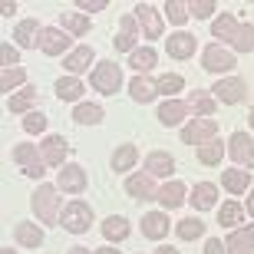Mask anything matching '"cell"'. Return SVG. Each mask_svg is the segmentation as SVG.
<instances>
[{"instance_id": "cell-1", "label": "cell", "mask_w": 254, "mask_h": 254, "mask_svg": "<svg viewBox=\"0 0 254 254\" xmlns=\"http://www.w3.org/2000/svg\"><path fill=\"white\" fill-rule=\"evenodd\" d=\"M30 205H33V211H37V218L43 225H57L63 218V211H60L63 198H60V189H53V185H40L33 191V198H30Z\"/></svg>"}, {"instance_id": "cell-2", "label": "cell", "mask_w": 254, "mask_h": 254, "mask_svg": "<svg viewBox=\"0 0 254 254\" xmlns=\"http://www.w3.org/2000/svg\"><path fill=\"white\" fill-rule=\"evenodd\" d=\"M89 83H93L96 93H106V96H116L119 93V86H123V69L113 63V60H99L89 76Z\"/></svg>"}, {"instance_id": "cell-3", "label": "cell", "mask_w": 254, "mask_h": 254, "mask_svg": "<svg viewBox=\"0 0 254 254\" xmlns=\"http://www.w3.org/2000/svg\"><path fill=\"white\" fill-rule=\"evenodd\" d=\"M60 221H63V228L69 235H83V231H89V225H93V205L73 198V201L63 208V218H60Z\"/></svg>"}, {"instance_id": "cell-4", "label": "cell", "mask_w": 254, "mask_h": 254, "mask_svg": "<svg viewBox=\"0 0 254 254\" xmlns=\"http://www.w3.org/2000/svg\"><path fill=\"white\" fill-rule=\"evenodd\" d=\"M201 69H208V73H231L235 69V53L225 50L221 43H208L205 53H201Z\"/></svg>"}, {"instance_id": "cell-5", "label": "cell", "mask_w": 254, "mask_h": 254, "mask_svg": "<svg viewBox=\"0 0 254 254\" xmlns=\"http://www.w3.org/2000/svg\"><path fill=\"white\" fill-rule=\"evenodd\" d=\"M218 135V123L215 119H189L182 126V142L185 145H205Z\"/></svg>"}, {"instance_id": "cell-6", "label": "cell", "mask_w": 254, "mask_h": 254, "mask_svg": "<svg viewBox=\"0 0 254 254\" xmlns=\"http://www.w3.org/2000/svg\"><path fill=\"white\" fill-rule=\"evenodd\" d=\"M69 47H73V37H69L63 27H43V33H40V50H43L47 57H63ZM69 53H73V50H69Z\"/></svg>"}, {"instance_id": "cell-7", "label": "cell", "mask_w": 254, "mask_h": 254, "mask_svg": "<svg viewBox=\"0 0 254 254\" xmlns=\"http://www.w3.org/2000/svg\"><path fill=\"white\" fill-rule=\"evenodd\" d=\"M211 93H215L218 103H228V106H235L245 99L248 93V83L241 79V76H225V79H218L215 86H211Z\"/></svg>"}, {"instance_id": "cell-8", "label": "cell", "mask_w": 254, "mask_h": 254, "mask_svg": "<svg viewBox=\"0 0 254 254\" xmlns=\"http://www.w3.org/2000/svg\"><path fill=\"white\" fill-rule=\"evenodd\" d=\"M86 185H89V175H86L83 165H63L57 175V189L60 191H69V195H79V191H86Z\"/></svg>"}, {"instance_id": "cell-9", "label": "cell", "mask_w": 254, "mask_h": 254, "mask_svg": "<svg viewBox=\"0 0 254 254\" xmlns=\"http://www.w3.org/2000/svg\"><path fill=\"white\" fill-rule=\"evenodd\" d=\"M228 155L238 162V169H251L254 162V142L248 132H235L231 139H228Z\"/></svg>"}, {"instance_id": "cell-10", "label": "cell", "mask_w": 254, "mask_h": 254, "mask_svg": "<svg viewBox=\"0 0 254 254\" xmlns=\"http://www.w3.org/2000/svg\"><path fill=\"white\" fill-rule=\"evenodd\" d=\"M135 20H139V27L145 30V40H159L162 30H165V20H162V13L152 3H139L135 7Z\"/></svg>"}, {"instance_id": "cell-11", "label": "cell", "mask_w": 254, "mask_h": 254, "mask_svg": "<svg viewBox=\"0 0 254 254\" xmlns=\"http://www.w3.org/2000/svg\"><path fill=\"white\" fill-rule=\"evenodd\" d=\"M40 155H43V162L50 169H63V159L69 155V145H66L63 135H47L43 145H40Z\"/></svg>"}, {"instance_id": "cell-12", "label": "cell", "mask_w": 254, "mask_h": 254, "mask_svg": "<svg viewBox=\"0 0 254 254\" xmlns=\"http://www.w3.org/2000/svg\"><path fill=\"white\" fill-rule=\"evenodd\" d=\"M135 23H139V20L129 17V13L119 20V37L113 40V47L119 50V53H135V50H139L135 43H139L142 37H139V30H135Z\"/></svg>"}, {"instance_id": "cell-13", "label": "cell", "mask_w": 254, "mask_h": 254, "mask_svg": "<svg viewBox=\"0 0 254 254\" xmlns=\"http://www.w3.org/2000/svg\"><path fill=\"white\" fill-rule=\"evenodd\" d=\"M195 47H198V40L191 37V33H185V30H179V33H172V37L165 40V50H169V57H175V60L195 57Z\"/></svg>"}, {"instance_id": "cell-14", "label": "cell", "mask_w": 254, "mask_h": 254, "mask_svg": "<svg viewBox=\"0 0 254 254\" xmlns=\"http://www.w3.org/2000/svg\"><path fill=\"white\" fill-rule=\"evenodd\" d=\"M189 103L185 99H165V103L159 106V123L162 126H182L185 119H189Z\"/></svg>"}, {"instance_id": "cell-15", "label": "cell", "mask_w": 254, "mask_h": 254, "mask_svg": "<svg viewBox=\"0 0 254 254\" xmlns=\"http://www.w3.org/2000/svg\"><path fill=\"white\" fill-rule=\"evenodd\" d=\"M189 201H191L195 211H211L215 201H218V185H215V182H198L195 189H191Z\"/></svg>"}, {"instance_id": "cell-16", "label": "cell", "mask_w": 254, "mask_h": 254, "mask_svg": "<svg viewBox=\"0 0 254 254\" xmlns=\"http://www.w3.org/2000/svg\"><path fill=\"white\" fill-rule=\"evenodd\" d=\"M169 215L165 211H149V215H142V235L152 238V241H162V238L169 235Z\"/></svg>"}, {"instance_id": "cell-17", "label": "cell", "mask_w": 254, "mask_h": 254, "mask_svg": "<svg viewBox=\"0 0 254 254\" xmlns=\"http://www.w3.org/2000/svg\"><path fill=\"white\" fill-rule=\"evenodd\" d=\"M126 191H129L132 198H142V201H152V198H159L155 179H152L149 172H145V175H132V179L126 182Z\"/></svg>"}, {"instance_id": "cell-18", "label": "cell", "mask_w": 254, "mask_h": 254, "mask_svg": "<svg viewBox=\"0 0 254 254\" xmlns=\"http://www.w3.org/2000/svg\"><path fill=\"white\" fill-rule=\"evenodd\" d=\"M145 172H149L152 179H169L172 172H175V159H172L169 152H149L145 155Z\"/></svg>"}, {"instance_id": "cell-19", "label": "cell", "mask_w": 254, "mask_h": 254, "mask_svg": "<svg viewBox=\"0 0 254 254\" xmlns=\"http://www.w3.org/2000/svg\"><path fill=\"white\" fill-rule=\"evenodd\" d=\"M93 60H96V50L83 43V47H76L73 53H66V57H63V66L69 69V76H76V73H83V69H89V63H93Z\"/></svg>"}, {"instance_id": "cell-20", "label": "cell", "mask_w": 254, "mask_h": 254, "mask_svg": "<svg viewBox=\"0 0 254 254\" xmlns=\"http://www.w3.org/2000/svg\"><path fill=\"white\" fill-rule=\"evenodd\" d=\"M225 248H228V254H251L254 251V225L231 231L228 241H225Z\"/></svg>"}, {"instance_id": "cell-21", "label": "cell", "mask_w": 254, "mask_h": 254, "mask_svg": "<svg viewBox=\"0 0 254 254\" xmlns=\"http://www.w3.org/2000/svg\"><path fill=\"white\" fill-rule=\"evenodd\" d=\"M218 225L238 231V228L245 225V205L241 201H225V205L218 208Z\"/></svg>"}, {"instance_id": "cell-22", "label": "cell", "mask_w": 254, "mask_h": 254, "mask_svg": "<svg viewBox=\"0 0 254 254\" xmlns=\"http://www.w3.org/2000/svg\"><path fill=\"white\" fill-rule=\"evenodd\" d=\"M155 201H159L165 211L179 208L182 201H189V198H185V185H182V182H165V185L159 189V198H155Z\"/></svg>"}, {"instance_id": "cell-23", "label": "cell", "mask_w": 254, "mask_h": 254, "mask_svg": "<svg viewBox=\"0 0 254 254\" xmlns=\"http://www.w3.org/2000/svg\"><path fill=\"white\" fill-rule=\"evenodd\" d=\"M248 182H251V169H228V172H221V185H225L231 195H245Z\"/></svg>"}, {"instance_id": "cell-24", "label": "cell", "mask_w": 254, "mask_h": 254, "mask_svg": "<svg viewBox=\"0 0 254 254\" xmlns=\"http://www.w3.org/2000/svg\"><path fill=\"white\" fill-rule=\"evenodd\" d=\"M189 109L195 116H201V119H211V113H215V106H218V99L215 96H208L205 89H195V93H189Z\"/></svg>"}, {"instance_id": "cell-25", "label": "cell", "mask_w": 254, "mask_h": 254, "mask_svg": "<svg viewBox=\"0 0 254 254\" xmlns=\"http://www.w3.org/2000/svg\"><path fill=\"white\" fill-rule=\"evenodd\" d=\"M129 93L135 103H152L155 96H159V89H155V79H145V76H132L129 79Z\"/></svg>"}, {"instance_id": "cell-26", "label": "cell", "mask_w": 254, "mask_h": 254, "mask_svg": "<svg viewBox=\"0 0 254 254\" xmlns=\"http://www.w3.org/2000/svg\"><path fill=\"white\" fill-rule=\"evenodd\" d=\"M40 33H43V27H40L37 20H20L17 30H13V40H17L20 47H37Z\"/></svg>"}, {"instance_id": "cell-27", "label": "cell", "mask_w": 254, "mask_h": 254, "mask_svg": "<svg viewBox=\"0 0 254 254\" xmlns=\"http://www.w3.org/2000/svg\"><path fill=\"white\" fill-rule=\"evenodd\" d=\"M13 238H17V245H23V248H40L43 245V231H40L37 225H30V221H17Z\"/></svg>"}, {"instance_id": "cell-28", "label": "cell", "mask_w": 254, "mask_h": 254, "mask_svg": "<svg viewBox=\"0 0 254 254\" xmlns=\"http://www.w3.org/2000/svg\"><path fill=\"white\" fill-rule=\"evenodd\" d=\"M135 162H139V149L126 142V145H119V149L113 152V159H109V165H113V172H129L132 165H135Z\"/></svg>"}, {"instance_id": "cell-29", "label": "cell", "mask_w": 254, "mask_h": 254, "mask_svg": "<svg viewBox=\"0 0 254 254\" xmlns=\"http://www.w3.org/2000/svg\"><path fill=\"white\" fill-rule=\"evenodd\" d=\"M60 27L69 33V37H86L89 33V17H83V13H60Z\"/></svg>"}, {"instance_id": "cell-30", "label": "cell", "mask_w": 254, "mask_h": 254, "mask_svg": "<svg viewBox=\"0 0 254 254\" xmlns=\"http://www.w3.org/2000/svg\"><path fill=\"white\" fill-rule=\"evenodd\" d=\"M83 93L86 89H83V83H79L76 76H60L57 79V96L63 99V103H76Z\"/></svg>"}, {"instance_id": "cell-31", "label": "cell", "mask_w": 254, "mask_h": 254, "mask_svg": "<svg viewBox=\"0 0 254 254\" xmlns=\"http://www.w3.org/2000/svg\"><path fill=\"white\" fill-rule=\"evenodd\" d=\"M103 235H106V241H126L129 238V221L123 215H109L103 221Z\"/></svg>"}, {"instance_id": "cell-32", "label": "cell", "mask_w": 254, "mask_h": 254, "mask_svg": "<svg viewBox=\"0 0 254 254\" xmlns=\"http://www.w3.org/2000/svg\"><path fill=\"white\" fill-rule=\"evenodd\" d=\"M225 142L221 139H211L205 142V145H198V162L201 165H221V155H225Z\"/></svg>"}, {"instance_id": "cell-33", "label": "cell", "mask_w": 254, "mask_h": 254, "mask_svg": "<svg viewBox=\"0 0 254 254\" xmlns=\"http://www.w3.org/2000/svg\"><path fill=\"white\" fill-rule=\"evenodd\" d=\"M155 60H159V57H155V50H152V47H139L135 53H129V66H132L139 76L149 73L152 66H155Z\"/></svg>"}, {"instance_id": "cell-34", "label": "cell", "mask_w": 254, "mask_h": 254, "mask_svg": "<svg viewBox=\"0 0 254 254\" xmlns=\"http://www.w3.org/2000/svg\"><path fill=\"white\" fill-rule=\"evenodd\" d=\"M228 43H231L238 53H251L254 50V23H238L235 37L228 40Z\"/></svg>"}, {"instance_id": "cell-35", "label": "cell", "mask_w": 254, "mask_h": 254, "mask_svg": "<svg viewBox=\"0 0 254 254\" xmlns=\"http://www.w3.org/2000/svg\"><path fill=\"white\" fill-rule=\"evenodd\" d=\"M175 235L182 238V241H195V238H201L205 235V221H201V218H182L179 225H175Z\"/></svg>"}, {"instance_id": "cell-36", "label": "cell", "mask_w": 254, "mask_h": 254, "mask_svg": "<svg viewBox=\"0 0 254 254\" xmlns=\"http://www.w3.org/2000/svg\"><path fill=\"white\" fill-rule=\"evenodd\" d=\"M73 119L79 126H96V123H103V106H96V103H79L73 109Z\"/></svg>"}, {"instance_id": "cell-37", "label": "cell", "mask_w": 254, "mask_h": 254, "mask_svg": "<svg viewBox=\"0 0 254 254\" xmlns=\"http://www.w3.org/2000/svg\"><path fill=\"white\" fill-rule=\"evenodd\" d=\"M155 89H159L162 96L175 99V93H182V89H185V79H182L179 73H162L159 79H155Z\"/></svg>"}, {"instance_id": "cell-38", "label": "cell", "mask_w": 254, "mask_h": 254, "mask_svg": "<svg viewBox=\"0 0 254 254\" xmlns=\"http://www.w3.org/2000/svg\"><path fill=\"white\" fill-rule=\"evenodd\" d=\"M13 162H17L20 169H30V165L43 162V155L37 152V145H27V142H20V145H13Z\"/></svg>"}, {"instance_id": "cell-39", "label": "cell", "mask_w": 254, "mask_h": 254, "mask_svg": "<svg viewBox=\"0 0 254 254\" xmlns=\"http://www.w3.org/2000/svg\"><path fill=\"white\" fill-rule=\"evenodd\" d=\"M33 99H37V89H33V86H27L20 96H10V99H7V109H10V113H27L30 116Z\"/></svg>"}, {"instance_id": "cell-40", "label": "cell", "mask_w": 254, "mask_h": 254, "mask_svg": "<svg viewBox=\"0 0 254 254\" xmlns=\"http://www.w3.org/2000/svg\"><path fill=\"white\" fill-rule=\"evenodd\" d=\"M235 30H238L235 13H221V17L211 23V33H215L218 40H231V37H235Z\"/></svg>"}, {"instance_id": "cell-41", "label": "cell", "mask_w": 254, "mask_h": 254, "mask_svg": "<svg viewBox=\"0 0 254 254\" xmlns=\"http://www.w3.org/2000/svg\"><path fill=\"white\" fill-rule=\"evenodd\" d=\"M165 17H169V23L182 27V23L191 17V7H189V3H182V0H169V3H165Z\"/></svg>"}, {"instance_id": "cell-42", "label": "cell", "mask_w": 254, "mask_h": 254, "mask_svg": "<svg viewBox=\"0 0 254 254\" xmlns=\"http://www.w3.org/2000/svg\"><path fill=\"white\" fill-rule=\"evenodd\" d=\"M23 79H27V69H23V66L3 69V73H0V89H3V93H10V89H13V86H20Z\"/></svg>"}, {"instance_id": "cell-43", "label": "cell", "mask_w": 254, "mask_h": 254, "mask_svg": "<svg viewBox=\"0 0 254 254\" xmlns=\"http://www.w3.org/2000/svg\"><path fill=\"white\" fill-rule=\"evenodd\" d=\"M189 7H191V17H195V20H208V17H211V13L218 10L211 0H191Z\"/></svg>"}, {"instance_id": "cell-44", "label": "cell", "mask_w": 254, "mask_h": 254, "mask_svg": "<svg viewBox=\"0 0 254 254\" xmlns=\"http://www.w3.org/2000/svg\"><path fill=\"white\" fill-rule=\"evenodd\" d=\"M43 129H47V116L43 113L33 109L30 116H23V132H43Z\"/></svg>"}, {"instance_id": "cell-45", "label": "cell", "mask_w": 254, "mask_h": 254, "mask_svg": "<svg viewBox=\"0 0 254 254\" xmlns=\"http://www.w3.org/2000/svg\"><path fill=\"white\" fill-rule=\"evenodd\" d=\"M0 57H3V69H13V66H20V53L10 43H3L0 47Z\"/></svg>"}, {"instance_id": "cell-46", "label": "cell", "mask_w": 254, "mask_h": 254, "mask_svg": "<svg viewBox=\"0 0 254 254\" xmlns=\"http://www.w3.org/2000/svg\"><path fill=\"white\" fill-rule=\"evenodd\" d=\"M205 254H228V248H225L221 238H208L205 241Z\"/></svg>"}, {"instance_id": "cell-47", "label": "cell", "mask_w": 254, "mask_h": 254, "mask_svg": "<svg viewBox=\"0 0 254 254\" xmlns=\"http://www.w3.org/2000/svg\"><path fill=\"white\" fill-rule=\"evenodd\" d=\"M23 175H27V179H43V175H47V162H37V165L23 169Z\"/></svg>"}, {"instance_id": "cell-48", "label": "cell", "mask_w": 254, "mask_h": 254, "mask_svg": "<svg viewBox=\"0 0 254 254\" xmlns=\"http://www.w3.org/2000/svg\"><path fill=\"white\" fill-rule=\"evenodd\" d=\"M109 7V0H83L79 3V10H106Z\"/></svg>"}, {"instance_id": "cell-49", "label": "cell", "mask_w": 254, "mask_h": 254, "mask_svg": "<svg viewBox=\"0 0 254 254\" xmlns=\"http://www.w3.org/2000/svg\"><path fill=\"white\" fill-rule=\"evenodd\" d=\"M0 10H3V17H10V13H17V3H3Z\"/></svg>"}, {"instance_id": "cell-50", "label": "cell", "mask_w": 254, "mask_h": 254, "mask_svg": "<svg viewBox=\"0 0 254 254\" xmlns=\"http://www.w3.org/2000/svg\"><path fill=\"white\" fill-rule=\"evenodd\" d=\"M155 254H179L175 248H169V245H162V248H155Z\"/></svg>"}, {"instance_id": "cell-51", "label": "cell", "mask_w": 254, "mask_h": 254, "mask_svg": "<svg viewBox=\"0 0 254 254\" xmlns=\"http://www.w3.org/2000/svg\"><path fill=\"white\" fill-rule=\"evenodd\" d=\"M66 254H96V251H89V248H69Z\"/></svg>"}, {"instance_id": "cell-52", "label": "cell", "mask_w": 254, "mask_h": 254, "mask_svg": "<svg viewBox=\"0 0 254 254\" xmlns=\"http://www.w3.org/2000/svg\"><path fill=\"white\" fill-rule=\"evenodd\" d=\"M96 254H123V251H116V248H96Z\"/></svg>"}, {"instance_id": "cell-53", "label": "cell", "mask_w": 254, "mask_h": 254, "mask_svg": "<svg viewBox=\"0 0 254 254\" xmlns=\"http://www.w3.org/2000/svg\"><path fill=\"white\" fill-rule=\"evenodd\" d=\"M248 211L254 215V189H251V198H248Z\"/></svg>"}, {"instance_id": "cell-54", "label": "cell", "mask_w": 254, "mask_h": 254, "mask_svg": "<svg viewBox=\"0 0 254 254\" xmlns=\"http://www.w3.org/2000/svg\"><path fill=\"white\" fill-rule=\"evenodd\" d=\"M0 254H17V251H10V248H3V251H0Z\"/></svg>"}, {"instance_id": "cell-55", "label": "cell", "mask_w": 254, "mask_h": 254, "mask_svg": "<svg viewBox=\"0 0 254 254\" xmlns=\"http://www.w3.org/2000/svg\"><path fill=\"white\" fill-rule=\"evenodd\" d=\"M248 119H251V126H254V109H251V116H248Z\"/></svg>"}, {"instance_id": "cell-56", "label": "cell", "mask_w": 254, "mask_h": 254, "mask_svg": "<svg viewBox=\"0 0 254 254\" xmlns=\"http://www.w3.org/2000/svg\"><path fill=\"white\" fill-rule=\"evenodd\" d=\"M251 254H254V251H251Z\"/></svg>"}]
</instances>
